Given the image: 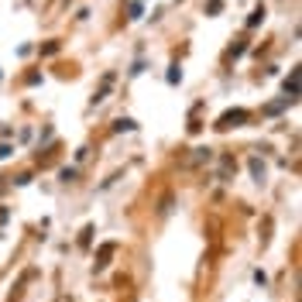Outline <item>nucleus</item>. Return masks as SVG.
<instances>
[{
    "label": "nucleus",
    "mask_w": 302,
    "mask_h": 302,
    "mask_svg": "<svg viewBox=\"0 0 302 302\" xmlns=\"http://www.w3.org/2000/svg\"><path fill=\"white\" fill-rule=\"evenodd\" d=\"M244 120H247V110H230V114L220 117V124H216V127L227 130V127H237V124H244Z\"/></svg>",
    "instance_id": "1"
},
{
    "label": "nucleus",
    "mask_w": 302,
    "mask_h": 302,
    "mask_svg": "<svg viewBox=\"0 0 302 302\" xmlns=\"http://www.w3.org/2000/svg\"><path fill=\"white\" fill-rule=\"evenodd\" d=\"M258 21H264V7H258V11H254V14H251V21H247V24H251V28H254V24H258Z\"/></svg>",
    "instance_id": "2"
},
{
    "label": "nucleus",
    "mask_w": 302,
    "mask_h": 302,
    "mask_svg": "<svg viewBox=\"0 0 302 302\" xmlns=\"http://www.w3.org/2000/svg\"><path fill=\"white\" fill-rule=\"evenodd\" d=\"M182 79V72H179V65H172V72H169V83H179Z\"/></svg>",
    "instance_id": "3"
}]
</instances>
